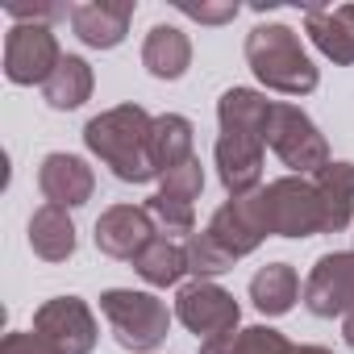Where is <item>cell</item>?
Listing matches in <instances>:
<instances>
[{"instance_id":"1","label":"cell","mask_w":354,"mask_h":354,"mask_svg":"<svg viewBox=\"0 0 354 354\" xmlns=\"http://www.w3.org/2000/svg\"><path fill=\"white\" fill-rule=\"evenodd\" d=\"M271 104L263 92L254 88H230L217 100V146H213V162H217V180L230 196H250L263 188V150H267V121H271Z\"/></svg>"},{"instance_id":"2","label":"cell","mask_w":354,"mask_h":354,"mask_svg":"<svg viewBox=\"0 0 354 354\" xmlns=\"http://www.w3.org/2000/svg\"><path fill=\"white\" fill-rule=\"evenodd\" d=\"M150 129H154V117L129 100V104L96 113L84 125V146L121 184H150V180H158L154 158H150Z\"/></svg>"},{"instance_id":"3","label":"cell","mask_w":354,"mask_h":354,"mask_svg":"<svg viewBox=\"0 0 354 354\" xmlns=\"http://www.w3.org/2000/svg\"><path fill=\"white\" fill-rule=\"evenodd\" d=\"M246 63L263 88L283 92V96H308L321 84V71L313 67L308 50L300 46V34L279 21L254 26L246 34Z\"/></svg>"},{"instance_id":"4","label":"cell","mask_w":354,"mask_h":354,"mask_svg":"<svg viewBox=\"0 0 354 354\" xmlns=\"http://www.w3.org/2000/svg\"><path fill=\"white\" fill-rule=\"evenodd\" d=\"M100 313L117 337L121 350L150 354L167 342L171 329V308L154 292H133V288H109L100 292Z\"/></svg>"},{"instance_id":"5","label":"cell","mask_w":354,"mask_h":354,"mask_svg":"<svg viewBox=\"0 0 354 354\" xmlns=\"http://www.w3.org/2000/svg\"><path fill=\"white\" fill-rule=\"evenodd\" d=\"M267 146L275 150V158L292 171V175H321L333 158H329V142L325 133L317 129V121L300 109V104H288V100H275L271 104V121H267Z\"/></svg>"},{"instance_id":"6","label":"cell","mask_w":354,"mask_h":354,"mask_svg":"<svg viewBox=\"0 0 354 354\" xmlns=\"http://www.w3.org/2000/svg\"><path fill=\"white\" fill-rule=\"evenodd\" d=\"M259 209L267 221L271 238H313L325 234V213H321V196L317 184L304 175H283L259 188Z\"/></svg>"},{"instance_id":"7","label":"cell","mask_w":354,"mask_h":354,"mask_svg":"<svg viewBox=\"0 0 354 354\" xmlns=\"http://www.w3.org/2000/svg\"><path fill=\"white\" fill-rule=\"evenodd\" d=\"M175 317L184 321L188 333H196L201 342L217 337V333H234L242 325V304L234 300V292H225L213 279H192L175 292Z\"/></svg>"},{"instance_id":"8","label":"cell","mask_w":354,"mask_h":354,"mask_svg":"<svg viewBox=\"0 0 354 354\" xmlns=\"http://www.w3.org/2000/svg\"><path fill=\"white\" fill-rule=\"evenodd\" d=\"M63 63L59 38L50 26H13L5 38V75L17 88L30 84H46L55 75V67Z\"/></svg>"},{"instance_id":"9","label":"cell","mask_w":354,"mask_h":354,"mask_svg":"<svg viewBox=\"0 0 354 354\" xmlns=\"http://www.w3.org/2000/svg\"><path fill=\"white\" fill-rule=\"evenodd\" d=\"M34 333H42L59 354H92L100 325L80 296H55L34 313Z\"/></svg>"},{"instance_id":"10","label":"cell","mask_w":354,"mask_h":354,"mask_svg":"<svg viewBox=\"0 0 354 354\" xmlns=\"http://www.w3.org/2000/svg\"><path fill=\"white\" fill-rule=\"evenodd\" d=\"M304 308L313 317H346L354 308V250H329L304 279Z\"/></svg>"},{"instance_id":"11","label":"cell","mask_w":354,"mask_h":354,"mask_svg":"<svg viewBox=\"0 0 354 354\" xmlns=\"http://www.w3.org/2000/svg\"><path fill=\"white\" fill-rule=\"evenodd\" d=\"M205 234L238 263V259H246V254H254L271 234H267V221H263V209H259V192H250V196H230L217 213H213V221L205 225Z\"/></svg>"},{"instance_id":"12","label":"cell","mask_w":354,"mask_h":354,"mask_svg":"<svg viewBox=\"0 0 354 354\" xmlns=\"http://www.w3.org/2000/svg\"><path fill=\"white\" fill-rule=\"evenodd\" d=\"M158 238L146 205H113L96 217V250L121 263H133Z\"/></svg>"},{"instance_id":"13","label":"cell","mask_w":354,"mask_h":354,"mask_svg":"<svg viewBox=\"0 0 354 354\" xmlns=\"http://www.w3.org/2000/svg\"><path fill=\"white\" fill-rule=\"evenodd\" d=\"M38 188H42L46 205L80 209V205H88L92 192H96V175H92L88 158L67 154V150H55V154H46L42 167H38Z\"/></svg>"},{"instance_id":"14","label":"cell","mask_w":354,"mask_h":354,"mask_svg":"<svg viewBox=\"0 0 354 354\" xmlns=\"http://www.w3.org/2000/svg\"><path fill=\"white\" fill-rule=\"evenodd\" d=\"M133 9H138L133 0H88V5H71V30L84 46L113 50L125 42Z\"/></svg>"},{"instance_id":"15","label":"cell","mask_w":354,"mask_h":354,"mask_svg":"<svg viewBox=\"0 0 354 354\" xmlns=\"http://www.w3.org/2000/svg\"><path fill=\"white\" fill-rule=\"evenodd\" d=\"M304 34L313 38V46L329 63L354 67V5H337V9L308 5L304 9Z\"/></svg>"},{"instance_id":"16","label":"cell","mask_w":354,"mask_h":354,"mask_svg":"<svg viewBox=\"0 0 354 354\" xmlns=\"http://www.w3.org/2000/svg\"><path fill=\"white\" fill-rule=\"evenodd\" d=\"M201 354H333L325 346H296L271 325H246L234 333H217L201 342Z\"/></svg>"},{"instance_id":"17","label":"cell","mask_w":354,"mask_h":354,"mask_svg":"<svg viewBox=\"0 0 354 354\" xmlns=\"http://www.w3.org/2000/svg\"><path fill=\"white\" fill-rule=\"evenodd\" d=\"M142 67L154 80H184L192 67V38L180 26H154L142 42Z\"/></svg>"},{"instance_id":"18","label":"cell","mask_w":354,"mask_h":354,"mask_svg":"<svg viewBox=\"0 0 354 354\" xmlns=\"http://www.w3.org/2000/svg\"><path fill=\"white\" fill-rule=\"evenodd\" d=\"M30 250L46 263H67L75 254V221L59 205H42L30 217Z\"/></svg>"},{"instance_id":"19","label":"cell","mask_w":354,"mask_h":354,"mask_svg":"<svg viewBox=\"0 0 354 354\" xmlns=\"http://www.w3.org/2000/svg\"><path fill=\"white\" fill-rule=\"evenodd\" d=\"M321 213H325V234H342L354 221V162H329L321 175H313Z\"/></svg>"},{"instance_id":"20","label":"cell","mask_w":354,"mask_h":354,"mask_svg":"<svg viewBox=\"0 0 354 354\" xmlns=\"http://www.w3.org/2000/svg\"><path fill=\"white\" fill-rule=\"evenodd\" d=\"M196 129L188 117L180 113H162L154 117V129H150V158H154V171H158V180L167 171H175L180 162L196 158Z\"/></svg>"},{"instance_id":"21","label":"cell","mask_w":354,"mask_h":354,"mask_svg":"<svg viewBox=\"0 0 354 354\" xmlns=\"http://www.w3.org/2000/svg\"><path fill=\"white\" fill-rule=\"evenodd\" d=\"M300 296H304V292H300V275H296L292 263H267V267L254 271V279H250V300H254V308H259L263 317H283V313H292Z\"/></svg>"},{"instance_id":"22","label":"cell","mask_w":354,"mask_h":354,"mask_svg":"<svg viewBox=\"0 0 354 354\" xmlns=\"http://www.w3.org/2000/svg\"><path fill=\"white\" fill-rule=\"evenodd\" d=\"M96 88V75H92V63L80 59V55H63V63L55 67V75L42 84V100L59 113H71L80 109Z\"/></svg>"},{"instance_id":"23","label":"cell","mask_w":354,"mask_h":354,"mask_svg":"<svg viewBox=\"0 0 354 354\" xmlns=\"http://www.w3.org/2000/svg\"><path fill=\"white\" fill-rule=\"evenodd\" d=\"M133 271L150 283V288H175L184 275H188V250L171 238H154L138 259H133Z\"/></svg>"},{"instance_id":"24","label":"cell","mask_w":354,"mask_h":354,"mask_svg":"<svg viewBox=\"0 0 354 354\" xmlns=\"http://www.w3.org/2000/svg\"><path fill=\"white\" fill-rule=\"evenodd\" d=\"M146 213H150V221H154V230H158V238H192L196 234V209L192 205H184V201H171V196H162V192H154L150 201H146Z\"/></svg>"},{"instance_id":"25","label":"cell","mask_w":354,"mask_h":354,"mask_svg":"<svg viewBox=\"0 0 354 354\" xmlns=\"http://www.w3.org/2000/svg\"><path fill=\"white\" fill-rule=\"evenodd\" d=\"M184 250H188V275H196V279H217V275L234 271V259H230L205 230L192 234V238L184 242Z\"/></svg>"},{"instance_id":"26","label":"cell","mask_w":354,"mask_h":354,"mask_svg":"<svg viewBox=\"0 0 354 354\" xmlns=\"http://www.w3.org/2000/svg\"><path fill=\"white\" fill-rule=\"evenodd\" d=\"M158 192L171 196V201L192 205V201L205 192V167H201V158H188V162L175 167V171H167L162 180H158Z\"/></svg>"},{"instance_id":"27","label":"cell","mask_w":354,"mask_h":354,"mask_svg":"<svg viewBox=\"0 0 354 354\" xmlns=\"http://www.w3.org/2000/svg\"><path fill=\"white\" fill-rule=\"evenodd\" d=\"M9 17L17 26H50L55 30V21L71 17V9L67 5H9Z\"/></svg>"},{"instance_id":"28","label":"cell","mask_w":354,"mask_h":354,"mask_svg":"<svg viewBox=\"0 0 354 354\" xmlns=\"http://www.w3.org/2000/svg\"><path fill=\"white\" fill-rule=\"evenodd\" d=\"M0 354H59L42 333H26V329H13L0 342Z\"/></svg>"},{"instance_id":"29","label":"cell","mask_w":354,"mask_h":354,"mask_svg":"<svg viewBox=\"0 0 354 354\" xmlns=\"http://www.w3.org/2000/svg\"><path fill=\"white\" fill-rule=\"evenodd\" d=\"M180 13L201 21V26H225L238 17V5H180Z\"/></svg>"},{"instance_id":"30","label":"cell","mask_w":354,"mask_h":354,"mask_svg":"<svg viewBox=\"0 0 354 354\" xmlns=\"http://www.w3.org/2000/svg\"><path fill=\"white\" fill-rule=\"evenodd\" d=\"M342 337H346V346L354 350V308H350V313L342 317Z\"/></svg>"}]
</instances>
